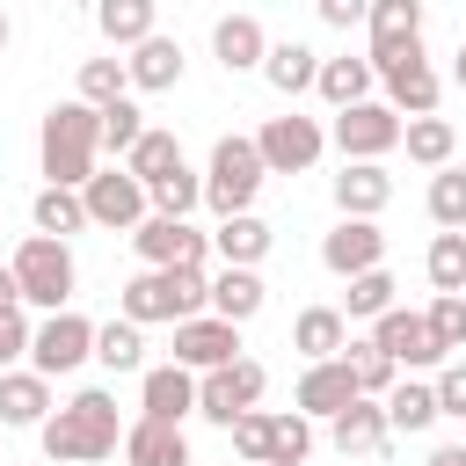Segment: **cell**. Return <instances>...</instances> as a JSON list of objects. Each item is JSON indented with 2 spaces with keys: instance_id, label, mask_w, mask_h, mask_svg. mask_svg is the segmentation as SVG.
<instances>
[{
  "instance_id": "1",
  "label": "cell",
  "mask_w": 466,
  "mask_h": 466,
  "mask_svg": "<svg viewBox=\"0 0 466 466\" xmlns=\"http://www.w3.org/2000/svg\"><path fill=\"white\" fill-rule=\"evenodd\" d=\"M44 459L51 466H95V459H109L116 451V437H124V415H116V393H102V386H87V393H73L44 430Z\"/></svg>"
},
{
  "instance_id": "2",
  "label": "cell",
  "mask_w": 466,
  "mask_h": 466,
  "mask_svg": "<svg viewBox=\"0 0 466 466\" xmlns=\"http://www.w3.org/2000/svg\"><path fill=\"white\" fill-rule=\"evenodd\" d=\"M36 153H44L51 189H87L95 182V153H102V109H87L80 95L73 102H51L44 109V131H36Z\"/></svg>"
},
{
  "instance_id": "3",
  "label": "cell",
  "mask_w": 466,
  "mask_h": 466,
  "mask_svg": "<svg viewBox=\"0 0 466 466\" xmlns=\"http://www.w3.org/2000/svg\"><path fill=\"white\" fill-rule=\"evenodd\" d=\"M116 306H124V320L131 328H146V320H197L204 306H211V277L204 269H138L124 291H116Z\"/></svg>"
},
{
  "instance_id": "4",
  "label": "cell",
  "mask_w": 466,
  "mask_h": 466,
  "mask_svg": "<svg viewBox=\"0 0 466 466\" xmlns=\"http://www.w3.org/2000/svg\"><path fill=\"white\" fill-rule=\"evenodd\" d=\"M262 153H255V138H240V131H226L218 146H211V167H204V204L218 211V218H240L248 204H255V189H262Z\"/></svg>"
},
{
  "instance_id": "5",
  "label": "cell",
  "mask_w": 466,
  "mask_h": 466,
  "mask_svg": "<svg viewBox=\"0 0 466 466\" xmlns=\"http://www.w3.org/2000/svg\"><path fill=\"white\" fill-rule=\"evenodd\" d=\"M15 284H22V306H44V313H66V299H73V248L66 240H44V233H29L22 248H15Z\"/></svg>"
},
{
  "instance_id": "6",
  "label": "cell",
  "mask_w": 466,
  "mask_h": 466,
  "mask_svg": "<svg viewBox=\"0 0 466 466\" xmlns=\"http://www.w3.org/2000/svg\"><path fill=\"white\" fill-rule=\"evenodd\" d=\"M262 386H269V371H262L255 357H240V364H226V371H204V379H197V415L218 422V430H233V422L262 400Z\"/></svg>"
},
{
  "instance_id": "7",
  "label": "cell",
  "mask_w": 466,
  "mask_h": 466,
  "mask_svg": "<svg viewBox=\"0 0 466 466\" xmlns=\"http://www.w3.org/2000/svg\"><path fill=\"white\" fill-rule=\"evenodd\" d=\"M80 204H87V226H124V233H138V226L153 218V211H146L153 197H146V182H138L131 167H109V175L95 167V182L80 189Z\"/></svg>"
},
{
  "instance_id": "8",
  "label": "cell",
  "mask_w": 466,
  "mask_h": 466,
  "mask_svg": "<svg viewBox=\"0 0 466 466\" xmlns=\"http://www.w3.org/2000/svg\"><path fill=\"white\" fill-rule=\"evenodd\" d=\"M95 357V320H80V313H44V328H36V342H29V371L36 379H58V371H73V364H87Z\"/></svg>"
},
{
  "instance_id": "9",
  "label": "cell",
  "mask_w": 466,
  "mask_h": 466,
  "mask_svg": "<svg viewBox=\"0 0 466 466\" xmlns=\"http://www.w3.org/2000/svg\"><path fill=\"white\" fill-rule=\"evenodd\" d=\"M400 131H408V116L386 109V102H357V109L335 116V146H342V160H379V153L400 146Z\"/></svg>"
},
{
  "instance_id": "10",
  "label": "cell",
  "mask_w": 466,
  "mask_h": 466,
  "mask_svg": "<svg viewBox=\"0 0 466 466\" xmlns=\"http://www.w3.org/2000/svg\"><path fill=\"white\" fill-rule=\"evenodd\" d=\"M320 124L313 116H269L262 131H255V153H262V167L269 175H306L313 160H320Z\"/></svg>"
},
{
  "instance_id": "11",
  "label": "cell",
  "mask_w": 466,
  "mask_h": 466,
  "mask_svg": "<svg viewBox=\"0 0 466 466\" xmlns=\"http://www.w3.org/2000/svg\"><path fill=\"white\" fill-rule=\"evenodd\" d=\"M175 364L182 371H226V364H240V328L233 320H218V313H197V320H182L175 328Z\"/></svg>"
},
{
  "instance_id": "12",
  "label": "cell",
  "mask_w": 466,
  "mask_h": 466,
  "mask_svg": "<svg viewBox=\"0 0 466 466\" xmlns=\"http://www.w3.org/2000/svg\"><path fill=\"white\" fill-rule=\"evenodd\" d=\"M131 248L146 255V269H204L211 233H197L189 218H146V226L131 233Z\"/></svg>"
},
{
  "instance_id": "13",
  "label": "cell",
  "mask_w": 466,
  "mask_h": 466,
  "mask_svg": "<svg viewBox=\"0 0 466 466\" xmlns=\"http://www.w3.org/2000/svg\"><path fill=\"white\" fill-rule=\"evenodd\" d=\"M379 80H386V109H400L408 124L415 116H437V73H430V58L422 51H400V58H386V66H371Z\"/></svg>"
},
{
  "instance_id": "14",
  "label": "cell",
  "mask_w": 466,
  "mask_h": 466,
  "mask_svg": "<svg viewBox=\"0 0 466 466\" xmlns=\"http://www.w3.org/2000/svg\"><path fill=\"white\" fill-rule=\"evenodd\" d=\"M371 342H379L393 364H408V371H430V364H444V350H437L430 320H422V313H408V306H393L386 320H371Z\"/></svg>"
},
{
  "instance_id": "15",
  "label": "cell",
  "mask_w": 466,
  "mask_h": 466,
  "mask_svg": "<svg viewBox=\"0 0 466 466\" xmlns=\"http://www.w3.org/2000/svg\"><path fill=\"white\" fill-rule=\"evenodd\" d=\"M138 415L182 430V415H197V371H182V364H153V371L138 379Z\"/></svg>"
},
{
  "instance_id": "16",
  "label": "cell",
  "mask_w": 466,
  "mask_h": 466,
  "mask_svg": "<svg viewBox=\"0 0 466 466\" xmlns=\"http://www.w3.org/2000/svg\"><path fill=\"white\" fill-rule=\"evenodd\" d=\"M320 262L335 277H364V269H386V233L371 218H342L328 240H320Z\"/></svg>"
},
{
  "instance_id": "17",
  "label": "cell",
  "mask_w": 466,
  "mask_h": 466,
  "mask_svg": "<svg viewBox=\"0 0 466 466\" xmlns=\"http://www.w3.org/2000/svg\"><path fill=\"white\" fill-rule=\"evenodd\" d=\"M393 204V175L379 167V160H342V175H335V211L342 218H379Z\"/></svg>"
},
{
  "instance_id": "18",
  "label": "cell",
  "mask_w": 466,
  "mask_h": 466,
  "mask_svg": "<svg viewBox=\"0 0 466 466\" xmlns=\"http://www.w3.org/2000/svg\"><path fill=\"white\" fill-rule=\"evenodd\" d=\"M350 400H364V393H357V371H350L342 357L306 364V379H299V415H306V422H313V415H328V422H335Z\"/></svg>"
},
{
  "instance_id": "19",
  "label": "cell",
  "mask_w": 466,
  "mask_h": 466,
  "mask_svg": "<svg viewBox=\"0 0 466 466\" xmlns=\"http://www.w3.org/2000/svg\"><path fill=\"white\" fill-rule=\"evenodd\" d=\"M422 51V0H379L371 7V66Z\"/></svg>"
},
{
  "instance_id": "20",
  "label": "cell",
  "mask_w": 466,
  "mask_h": 466,
  "mask_svg": "<svg viewBox=\"0 0 466 466\" xmlns=\"http://www.w3.org/2000/svg\"><path fill=\"white\" fill-rule=\"evenodd\" d=\"M328 437H335V451L342 459H371V451H386V400H350L335 422H328Z\"/></svg>"
},
{
  "instance_id": "21",
  "label": "cell",
  "mask_w": 466,
  "mask_h": 466,
  "mask_svg": "<svg viewBox=\"0 0 466 466\" xmlns=\"http://www.w3.org/2000/svg\"><path fill=\"white\" fill-rule=\"evenodd\" d=\"M51 422V379L0 371V430H44Z\"/></svg>"
},
{
  "instance_id": "22",
  "label": "cell",
  "mask_w": 466,
  "mask_h": 466,
  "mask_svg": "<svg viewBox=\"0 0 466 466\" xmlns=\"http://www.w3.org/2000/svg\"><path fill=\"white\" fill-rule=\"evenodd\" d=\"M291 350H299L306 364H328V357L350 350V320H342L335 306H306V313L291 320Z\"/></svg>"
},
{
  "instance_id": "23",
  "label": "cell",
  "mask_w": 466,
  "mask_h": 466,
  "mask_svg": "<svg viewBox=\"0 0 466 466\" xmlns=\"http://www.w3.org/2000/svg\"><path fill=\"white\" fill-rule=\"evenodd\" d=\"M211 51H218V66H226V73H248V66H262V58H269V36H262V22H255V15H218Z\"/></svg>"
},
{
  "instance_id": "24",
  "label": "cell",
  "mask_w": 466,
  "mask_h": 466,
  "mask_svg": "<svg viewBox=\"0 0 466 466\" xmlns=\"http://www.w3.org/2000/svg\"><path fill=\"white\" fill-rule=\"evenodd\" d=\"M124 459H131V466H189V437L138 415V422L124 430Z\"/></svg>"
},
{
  "instance_id": "25",
  "label": "cell",
  "mask_w": 466,
  "mask_h": 466,
  "mask_svg": "<svg viewBox=\"0 0 466 466\" xmlns=\"http://www.w3.org/2000/svg\"><path fill=\"white\" fill-rule=\"evenodd\" d=\"M124 66H131V87L160 95V87H175V80H182V44H175V36H146Z\"/></svg>"
},
{
  "instance_id": "26",
  "label": "cell",
  "mask_w": 466,
  "mask_h": 466,
  "mask_svg": "<svg viewBox=\"0 0 466 466\" xmlns=\"http://www.w3.org/2000/svg\"><path fill=\"white\" fill-rule=\"evenodd\" d=\"M262 80H269L277 95H306V87H320V51H306V44H269Z\"/></svg>"
},
{
  "instance_id": "27",
  "label": "cell",
  "mask_w": 466,
  "mask_h": 466,
  "mask_svg": "<svg viewBox=\"0 0 466 466\" xmlns=\"http://www.w3.org/2000/svg\"><path fill=\"white\" fill-rule=\"evenodd\" d=\"M211 248L226 255V269H255V262L269 255V226H262L255 211H240V218H218V233H211Z\"/></svg>"
},
{
  "instance_id": "28",
  "label": "cell",
  "mask_w": 466,
  "mask_h": 466,
  "mask_svg": "<svg viewBox=\"0 0 466 466\" xmlns=\"http://www.w3.org/2000/svg\"><path fill=\"white\" fill-rule=\"evenodd\" d=\"M262 299H269V291H262V277H255V269H218V277H211V313H218V320H233V328H240V320H255V313H262Z\"/></svg>"
},
{
  "instance_id": "29",
  "label": "cell",
  "mask_w": 466,
  "mask_h": 466,
  "mask_svg": "<svg viewBox=\"0 0 466 466\" xmlns=\"http://www.w3.org/2000/svg\"><path fill=\"white\" fill-rule=\"evenodd\" d=\"M320 95L335 102V116L371 102V58H320Z\"/></svg>"
},
{
  "instance_id": "30",
  "label": "cell",
  "mask_w": 466,
  "mask_h": 466,
  "mask_svg": "<svg viewBox=\"0 0 466 466\" xmlns=\"http://www.w3.org/2000/svg\"><path fill=\"white\" fill-rule=\"evenodd\" d=\"M437 422V386H422V379H400L393 393H386V430H408V437H422Z\"/></svg>"
},
{
  "instance_id": "31",
  "label": "cell",
  "mask_w": 466,
  "mask_h": 466,
  "mask_svg": "<svg viewBox=\"0 0 466 466\" xmlns=\"http://www.w3.org/2000/svg\"><path fill=\"white\" fill-rule=\"evenodd\" d=\"M95 22H102L109 44H131V51H138L146 36H160V29H153V0H102Z\"/></svg>"
},
{
  "instance_id": "32",
  "label": "cell",
  "mask_w": 466,
  "mask_h": 466,
  "mask_svg": "<svg viewBox=\"0 0 466 466\" xmlns=\"http://www.w3.org/2000/svg\"><path fill=\"white\" fill-rule=\"evenodd\" d=\"M400 146H408V160H422V167H451V146H459V131H451V116H415L408 131H400Z\"/></svg>"
},
{
  "instance_id": "33",
  "label": "cell",
  "mask_w": 466,
  "mask_h": 466,
  "mask_svg": "<svg viewBox=\"0 0 466 466\" xmlns=\"http://www.w3.org/2000/svg\"><path fill=\"white\" fill-rule=\"evenodd\" d=\"M342 364L357 371V393H364V400H386V393L400 386V364H393L379 342H350V350H342Z\"/></svg>"
},
{
  "instance_id": "34",
  "label": "cell",
  "mask_w": 466,
  "mask_h": 466,
  "mask_svg": "<svg viewBox=\"0 0 466 466\" xmlns=\"http://www.w3.org/2000/svg\"><path fill=\"white\" fill-rule=\"evenodd\" d=\"M87 226V204H80V189H36V233L44 240H66V233H80Z\"/></svg>"
},
{
  "instance_id": "35",
  "label": "cell",
  "mask_w": 466,
  "mask_h": 466,
  "mask_svg": "<svg viewBox=\"0 0 466 466\" xmlns=\"http://www.w3.org/2000/svg\"><path fill=\"white\" fill-rule=\"evenodd\" d=\"M124 167H131L146 189H153V182H167V175L182 167V146H175V131H146V138L131 146V160H124Z\"/></svg>"
},
{
  "instance_id": "36",
  "label": "cell",
  "mask_w": 466,
  "mask_h": 466,
  "mask_svg": "<svg viewBox=\"0 0 466 466\" xmlns=\"http://www.w3.org/2000/svg\"><path fill=\"white\" fill-rule=\"evenodd\" d=\"M124 87H131V66H124V58H87V66H80V102H87V109L124 102Z\"/></svg>"
},
{
  "instance_id": "37",
  "label": "cell",
  "mask_w": 466,
  "mask_h": 466,
  "mask_svg": "<svg viewBox=\"0 0 466 466\" xmlns=\"http://www.w3.org/2000/svg\"><path fill=\"white\" fill-rule=\"evenodd\" d=\"M386 313H393V277H386V269H364V277H350L342 320H386Z\"/></svg>"
},
{
  "instance_id": "38",
  "label": "cell",
  "mask_w": 466,
  "mask_h": 466,
  "mask_svg": "<svg viewBox=\"0 0 466 466\" xmlns=\"http://www.w3.org/2000/svg\"><path fill=\"white\" fill-rule=\"evenodd\" d=\"M422 320H430V335H437V350H444V364H451V357L466 350V291H437Z\"/></svg>"
},
{
  "instance_id": "39",
  "label": "cell",
  "mask_w": 466,
  "mask_h": 466,
  "mask_svg": "<svg viewBox=\"0 0 466 466\" xmlns=\"http://www.w3.org/2000/svg\"><path fill=\"white\" fill-rule=\"evenodd\" d=\"M146 197H153V218H189V211L204 204V175L175 167V175H167V182H153Z\"/></svg>"
},
{
  "instance_id": "40",
  "label": "cell",
  "mask_w": 466,
  "mask_h": 466,
  "mask_svg": "<svg viewBox=\"0 0 466 466\" xmlns=\"http://www.w3.org/2000/svg\"><path fill=\"white\" fill-rule=\"evenodd\" d=\"M95 357H102L109 371H138V364H146V335H138L131 320H109V328H95Z\"/></svg>"
},
{
  "instance_id": "41",
  "label": "cell",
  "mask_w": 466,
  "mask_h": 466,
  "mask_svg": "<svg viewBox=\"0 0 466 466\" xmlns=\"http://www.w3.org/2000/svg\"><path fill=\"white\" fill-rule=\"evenodd\" d=\"M146 131H153V124H146V109H138L131 95L102 109V146H109V153H124V160H131V146H138Z\"/></svg>"
},
{
  "instance_id": "42",
  "label": "cell",
  "mask_w": 466,
  "mask_h": 466,
  "mask_svg": "<svg viewBox=\"0 0 466 466\" xmlns=\"http://www.w3.org/2000/svg\"><path fill=\"white\" fill-rule=\"evenodd\" d=\"M313 451V422L291 408V415H269V466H299Z\"/></svg>"
},
{
  "instance_id": "43",
  "label": "cell",
  "mask_w": 466,
  "mask_h": 466,
  "mask_svg": "<svg viewBox=\"0 0 466 466\" xmlns=\"http://www.w3.org/2000/svg\"><path fill=\"white\" fill-rule=\"evenodd\" d=\"M430 284L437 291H466V233H437L430 240Z\"/></svg>"
},
{
  "instance_id": "44",
  "label": "cell",
  "mask_w": 466,
  "mask_h": 466,
  "mask_svg": "<svg viewBox=\"0 0 466 466\" xmlns=\"http://www.w3.org/2000/svg\"><path fill=\"white\" fill-rule=\"evenodd\" d=\"M430 218H437L444 233H466V175H459V167H444V175L430 182Z\"/></svg>"
},
{
  "instance_id": "45",
  "label": "cell",
  "mask_w": 466,
  "mask_h": 466,
  "mask_svg": "<svg viewBox=\"0 0 466 466\" xmlns=\"http://www.w3.org/2000/svg\"><path fill=\"white\" fill-rule=\"evenodd\" d=\"M233 451H240L248 466H269V415H262V408H248V415L233 422Z\"/></svg>"
},
{
  "instance_id": "46",
  "label": "cell",
  "mask_w": 466,
  "mask_h": 466,
  "mask_svg": "<svg viewBox=\"0 0 466 466\" xmlns=\"http://www.w3.org/2000/svg\"><path fill=\"white\" fill-rule=\"evenodd\" d=\"M29 342H36V328L22 320V306H15V313H0V371H15V357H22Z\"/></svg>"
},
{
  "instance_id": "47",
  "label": "cell",
  "mask_w": 466,
  "mask_h": 466,
  "mask_svg": "<svg viewBox=\"0 0 466 466\" xmlns=\"http://www.w3.org/2000/svg\"><path fill=\"white\" fill-rule=\"evenodd\" d=\"M437 415H459L466 422V364H444L437 371Z\"/></svg>"
},
{
  "instance_id": "48",
  "label": "cell",
  "mask_w": 466,
  "mask_h": 466,
  "mask_svg": "<svg viewBox=\"0 0 466 466\" xmlns=\"http://www.w3.org/2000/svg\"><path fill=\"white\" fill-rule=\"evenodd\" d=\"M320 22L328 29H357V22H371V7L364 0H320Z\"/></svg>"
},
{
  "instance_id": "49",
  "label": "cell",
  "mask_w": 466,
  "mask_h": 466,
  "mask_svg": "<svg viewBox=\"0 0 466 466\" xmlns=\"http://www.w3.org/2000/svg\"><path fill=\"white\" fill-rule=\"evenodd\" d=\"M22 306V284H15V269H0V313H15Z\"/></svg>"
},
{
  "instance_id": "50",
  "label": "cell",
  "mask_w": 466,
  "mask_h": 466,
  "mask_svg": "<svg viewBox=\"0 0 466 466\" xmlns=\"http://www.w3.org/2000/svg\"><path fill=\"white\" fill-rule=\"evenodd\" d=\"M430 466H466V444H437V451H430Z\"/></svg>"
},
{
  "instance_id": "51",
  "label": "cell",
  "mask_w": 466,
  "mask_h": 466,
  "mask_svg": "<svg viewBox=\"0 0 466 466\" xmlns=\"http://www.w3.org/2000/svg\"><path fill=\"white\" fill-rule=\"evenodd\" d=\"M451 80H459V87H466V44H459V58H451Z\"/></svg>"
},
{
  "instance_id": "52",
  "label": "cell",
  "mask_w": 466,
  "mask_h": 466,
  "mask_svg": "<svg viewBox=\"0 0 466 466\" xmlns=\"http://www.w3.org/2000/svg\"><path fill=\"white\" fill-rule=\"evenodd\" d=\"M7 36H15V29H7V15H0V51H7Z\"/></svg>"
},
{
  "instance_id": "53",
  "label": "cell",
  "mask_w": 466,
  "mask_h": 466,
  "mask_svg": "<svg viewBox=\"0 0 466 466\" xmlns=\"http://www.w3.org/2000/svg\"><path fill=\"white\" fill-rule=\"evenodd\" d=\"M0 466H7V459H0Z\"/></svg>"
}]
</instances>
